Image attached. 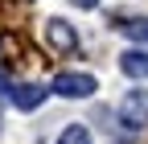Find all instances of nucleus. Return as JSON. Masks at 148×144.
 I'll list each match as a JSON object with an SVG mask.
<instances>
[{
  "mask_svg": "<svg viewBox=\"0 0 148 144\" xmlns=\"http://www.w3.org/2000/svg\"><path fill=\"white\" fill-rule=\"evenodd\" d=\"M119 115H123V123L132 132H140L148 123V91H127L123 103H119Z\"/></svg>",
  "mask_w": 148,
  "mask_h": 144,
  "instance_id": "f257e3e1",
  "label": "nucleus"
},
{
  "mask_svg": "<svg viewBox=\"0 0 148 144\" xmlns=\"http://www.w3.org/2000/svg\"><path fill=\"white\" fill-rule=\"evenodd\" d=\"M53 91L66 95V99H86L95 91V78L90 74H53Z\"/></svg>",
  "mask_w": 148,
  "mask_h": 144,
  "instance_id": "f03ea898",
  "label": "nucleus"
},
{
  "mask_svg": "<svg viewBox=\"0 0 148 144\" xmlns=\"http://www.w3.org/2000/svg\"><path fill=\"white\" fill-rule=\"evenodd\" d=\"M45 41L53 45V49H74L78 45V33L70 29V21H62V16H53V21H45Z\"/></svg>",
  "mask_w": 148,
  "mask_h": 144,
  "instance_id": "7ed1b4c3",
  "label": "nucleus"
},
{
  "mask_svg": "<svg viewBox=\"0 0 148 144\" xmlns=\"http://www.w3.org/2000/svg\"><path fill=\"white\" fill-rule=\"evenodd\" d=\"M41 99H45V86H37V82H16V86H12V103L21 107V111L41 107Z\"/></svg>",
  "mask_w": 148,
  "mask_h": 144,
  "instance_id": "20e7f679",
  "label": "nucleus"
},
{
  "mask_svg": "<svg viewBox=\"0 0 148 144\" xmlns=\"http://www.w3.org/2000/svg\"><path fill=\"white\" fill-rule=\"evenodd\" d=\"M119 70L127 78H148V49H123Z\"/></svg>",
  "mask_w": 148,
  "mask_h": 144,
  "instance_id": "39448f33",
  "label": "nucleus"
},
{
  "mask_svg": "<svg viewBox=\"0 0 148 144\" xmlns=\"http://www.w3.org/2000/svg\"><path fill=\"white\" fill-rule=\"evenodd\" d=\"M119 29H123V37H132V41L148 45V16H132V21H123Z\"/></svg>",
  "mask_w": 148,
  "mask_h": 144,
  "instance_id": "423d86ee",
  "label": "nucleus"
},
{
  "mask_svg": "<svg viewBox=\"0 0 148 144\" xmlns=\"http://www.w3.org/2000/svg\"><path fill=\"white\" fill-rule=\"evenodd\" d=\"M58 144H90V132H86V123H70V128L58 136Z\"/></svg>",
  "mask_w": 148,
  "mask_h": 144,
  "instance_id": "0eeeda50",
  "label": "nucleus"
},
{
  "mask_svg": "<svg viewBox=\"0 0 148 144\" xmlns=\"http://www.w3.org/2000/svg\"><path fill=\"white\" fill-rule=\"evenodd\" d=\"M70 4H78V8H95L99 0H70Z\"/></svg>",
  "mask_w": 148,
  "mask_h": 144,
  "instance_id": "6e6552de",
  "label": "nucleus"
},
{
  "mask_svg": "<svg viewBox=\"0 0 148 144\" xmlns=\"http://www.w3.org/2000/svg\"><path fill=\"white\" fill-rule=\"evenodd\" d=\"M0 95H12V86H8V78L0 74Z\"/></svg>",
  "mask_w": 148,
  "mask_h": 144,
  "instance_id": "1a4fd4ad",
  "label": "nucleus"
}]
</instances>
